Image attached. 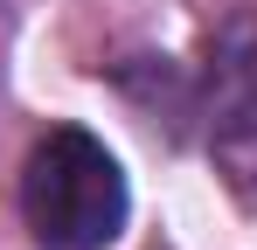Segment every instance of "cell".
<instances>
[{"mask_svg": "<svg viewBox=\"0 0 257 250\" xmlns=\"http://www.w3.org/2000/svg\"><path fill=\"white\" fill-rule=\"evenodd\" d=\"M21 215L42 250H104L125 229V174L90 132L56 125L21 167Z\"/></svg>", "mask_w": 257, "mask_h": 250, "instance_id": "6da1fadb", "label": "cell"}, {"mask_svg": "<svg viewBox=\"0 0 257 250\" xmlns=\"http://www.w3.org/2000/svg\"><path fill=\"white\" fill-rule=\"evenodd\" d=\"M215 132H257V28H229V42L215 49Z\"/></svg>", "mask_w": 257, "mask_h": 250, "instance_id": "7a4b0ae2", "label": "cell"}]
</instances>
